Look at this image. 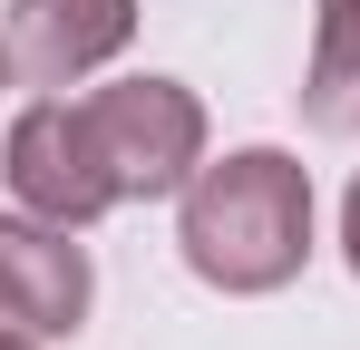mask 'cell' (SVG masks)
Instances as JSON below:
<instances>
[{
	"instance_id": "cell-1",
	"label": "cell",
	"mask_w": 360,
	"mask_h": 350,
	"mask_svg": "<svg viewBox=\"0 0 360 350\" xmlns=\"http://www.w3.org/2000/svg\"><path fill=\"white\" fill-rule=\"evenodd\" d=\"M176 243L185 273L214 292H283L311 253V175L283 146H234V156L195 166Z\"/></svg>"
},
{
	"instance_id": "cell-2",
	"label": "cell",
	"mask_w": 360,
	"mask_h": 350,
	"mask_svg": "<svg viewBox=\"0 0 360 350\" xmlns=\"http://www.w3.org/2000/svg\"><path fill=\"white\" fill-rule=\"evenodd\" d=\"M78 127L98 146V175L117 205H156V195H185L195 166H205V108L176 78H117L98 98H78Z\"/></svg>"
},
{
	"instance_id": "cell-3",
	"label": "cell",
	"mask_w": 360,
	"mask_h": 350,
	"mask_svg": "<svg viewBox=\"0 0 360 350\" xmlns=\"http://www.w3.org/2000/svg\"><path fill=\"white\" fill-rule=\"evenodd\" d=\"M88 243L49 214H0V331L20 341H68L88 321Z\"/></svg>"
},
{
	"instance_id": "cell-4",
	"label": "cell",
	"mask_w": 360,
	"mask_h": 350,
	"mask_svg": "<svg viewBox=\"0 0 360 350\" xmlns=\"http://www.w3.org/2000/svg\"><path fill=\"white\" fill-rule=\"evenodd\" d=\"M0 175H10V195L30 205V214H49V224H98L117 195H108V175H98V146H88V127H78V98H39V108L10 117V146H0Z\"/></svg>"
},
{
	"instance_id": "cell-5",
	"label": "cell",
	"mask_w": 360,
	"mask_h": 350,
	"mask_svg": "<svg viewBox=\"0 0 360 350\" xmlns=\"http://www.w3.org/2000/svg\"><path fill=\"white\" fill-rule=\"evenodd\" d=\"M10 68L30 88H78L136 39V0H10Z\"/></svg>"
},
{
	"instance_id": "cell-6",
	"label": "cell",
	"mask_w": 360,
	"mask_h": 350,
	"mask_svg": "<svg viewBox=\"0 0 360 350\" xmlns=\"http://www.w3.org/2000/svg\"><path fill=\"white\" fill-rule=\"evenodd\" d=\"M302 117L321 136H351L360 127V0H321L311 68H302Z\"/></svg>"
},
{
	"instance_id": "cell-7",
	"label": "cell",
	"mask_w": 360,
	"mask_h": 350,
	"mask_svg": "<svg viewBox=\"0 0 360 350\" xmlns=\"http://www.w3.org/2000/svg\"><path fill=\"white\" fill-rule=\"evenodd\" d=\"M341 243H351V273H360V175H351V205H341Z\"/></svg>"
},
{
	"instance_id": "cell-8",
	"label": "cell",
	"mask_w": 360,
	"mask_h": 350,
	"mask_svg": "<svg viewBox=\"0 0 360 350\" xmlns=\"http://www.w3.org/2000/svg\"><path fill=\"white\" fill-rule=\"evenodd\" d=\"M10 78H20V68H10V39H0V98H10Z\"/></svg>"
},
{
	"instance_id": "cell-9",
	"label": "cell",
	"mask_w": 360,
	"mask_h": 350,
	"mask_svg": "<svg viewBox=\"0 0 360 350\" xmlns=\"http://www.w3.org/2000/svg\"><path fill=\"white\" fill-rule=\"evenodd\" d=\"M0 350H39V341H20V331H0Z\"/></svg>"
}]
</instances>
